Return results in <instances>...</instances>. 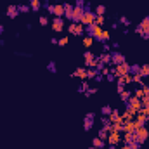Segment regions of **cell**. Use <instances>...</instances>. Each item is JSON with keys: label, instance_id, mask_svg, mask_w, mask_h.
Segmentation results:
<instances>
[{"label": "cell", "instance_id": "cell-1", "mask_svg": "<svg viewBox=\"0 0 149 149\" xmlns=\"http://www.w3.org/2000/svg\"><path fill=\"white\" fill-rule=\"evenodd\" d=\"M68 31L74 35V37H80V35H83L85 33V26L81 24V23H71L70 26H68Z\"/></svg>", "mask_w": 149, "mask_h": 149}, {"label": "cell", "instance_id": "cell-2", "mask_svg": "<svg viewBox=\"0 0 149 149\" xmlns=\"http://www.w3.org/2000/svg\"><path fill=\"white\" fill-rule=\"evenodd\" d=\"M128 66H130V64L121 63V64H118V66H114V68H113L111 73L116 74V78H121V76H125V74L128 73Z\"/></svg>", "mask_w": 149, "mask_h": 149}, {"label": "cell", "instance_id": "cell-3", "mask_svg": "<svg viewBox=\"0 0 149 149\" xmlns=\"http://www.w3.org/2000/svg\"><path fill=\"white\" fill-rule=\"evenodd\" d=\"M94 118H95V114L92 111H88L85 114V118H83V130H85V132H90V130H92V127H94Z\"/></svg>", "mask_w": 149, "mask_h": 149}, {"label": "cell", "instance_id": "cell-4", "mask_svg": "<svg viewBox=\"0 0 149 149\" xmlns=\"http://www.w3.org/2000/svg\"><path fill=\"white\" fill-rule=\"evenodd\" d=\"M125 106H128V108H132L135 113H139V109L142 108V102H141V99L139 97H135V95H132L127 102H125Z\"/></svg>", "mask_w": 149, "mask_h": 149}, {"label": "cell", "instance_id": "cell-5", "mask_svg": "<svg viewBox=\"0 0 149 149\" xmlns=\"http://www.w3.org/2000/svg\"><path fill=\"white\" fill-rule=\"evenodd\" d=\"M135 137H137V142L144 144V141L149 137V130L146 128V127H139V128H135Z\"/></svg>", "mask_w": 149, "mask_h": 149}, {"label": "cell", "instance_id": "cell-6", "mask_svg": "<svg viewBox=\"0 0 149 149\" xmlns=\"http://www.w3.org/2000/svg\"><path fill=\"white\" fill-rule=\"evenodd\" d=\"M95 21V12H92V10H85V14H83V17H81V24L83 26H88V24H92Z\"/></svg>", "mask_w": 149, "mask_h": 149}, {"label": "cell", "instance_id": "cell-7", "mask_svg": "<svg viewBox=\"0 0 149 149\" xmlns=\"http://www.w3.org/2000/svg\"><path fill=\"white\" fill-rule=\"evenodd\" d=\"M111 63L114 64V66H118V64H121V63H127V59H125V56H123L121 52L113 50L111 52Z\"/></svg>", "mask_w": 149, "mask_h": 149}, {"label": "cell", "instance_id": "cell-8", "mask_svg": "<svg viewBox=\"0 0 149 149\" xmlns=\"http://www.w3.org/2000/svg\"><path fill=\"white\" fill-rule=\"evenodd\" d=\"M52 30H54L56 33H61V31L64 30V19H63V17H54V19H52Z\"/></svg>", "mask_w": 149, "mask_h": 149}, {"label": "cell", "instance_id": "cell-9", "mask_svg": "<svg viewBox=\"0 0 149 149\" xmlns=\"http://www.w3.org/2000/svg\"><path fill=\"white\" fill-rule=\"evenodd\" d=\"M101 30H102V28H101V26H97L95 23H92V24H88V26H85V33H87L88 37H92V38L95 37V35H97V33H99Z\"/></svg>", "mask_w": 149, "mask_h": 149}, {"label": "cell", "instance_id": "cell-10", "mask_svg": "<svg viewBox=\"0 0 149 149\" xmlns=\"http://www.w3.org/2000/svg\"><path fill=\"white\" fill-rule=\"evenodd\" d=\"M108 144H111V146H118L120 142H121V137H120V132H109V135H108Z\"/></svg>", "mask_w": 149, "mask_h": 149}, {"label": "cell", "instance_id": "cell-11", "mask_svg": "<svg viewBox=\"0 0 149 149\" xmlns=\"http://www.w3.org/2000/svg\"><path fill=\"white\" fill-rule=\"evenodd\" d=\"M17 14H19V9H17V5H9V7H7V17H10V19H16V17H17Z\"/></svg>", "mask_w": 149, "mask_h": 149}, {"label": "cell", "instance_id": "cell-12", "mask_svg": "<svg viewBox=\"0 0 149 149\" xmlns=\"http://www.w3.org/2000/svg\"><path fill=\"white\" fill-rule=\"evenodd\" d=\"M64 5V17H68V19H71L73 21V9L74 5H71V3H63Z\"/></svg>", "mask_w": 149, "mask_h": 149}, {"label": "cell", "instance_id": "cell-13", "mask_svg": "<svg viewBox=\"0 0 149 149\" xmlns=\"http://www.w3.org/2000/svg\"><path fill=\"white\" fill-rule=\"evenodd\" d=\"M94 40H97V42H104V43H106V42L109 40V33H108V31H104V30H101V31L94 37Z\"/></svg>", "mask_w": 149, "mask_h": 149}, {"label": "cell", "instance_id": "cell-14", "mask_svg": "<svg viewBox=\"0 0 149 149\" xmlns=\"http://www.w3.org/2000/svg\"><path fill=\"white\" fill-rule=\"evenodd\" d=\"M54 17H63L64 16V5H61V3H57V5H54V14H52Z\"/></svg>", "mask_w": 149, "mask_h": 149}, {"label": "cell", "instance_id": "cell-15", "mask_svg": "<svg viewBox=\"0 0 149 149\" xmlns=\"http://www.w3.org/2000/svg\"><path fill=\"white\" fill-rule=\"evenodd\" d=\"M135 121H123V132H135Z\"/></svg>", "mask_w": 149, "mask_h": 149}, {"label": "cell", "instance_id": "cell-16", "mask_svg": "<svg viewBox=\"0 0 149 149\" xmlns=\"http://www.w3.org/2000/svg\"><path fill=\"white\" fill-rule=\"evenodd\" d=\"M104 146H106V144H104V141H102L101 137H94V139H92V148H95V149H102Z\"/></svg>", "mask_w": 149, "mask_h": 149}, {"label": "cell", "instance_id": "cell-17", "mask_svg": "<svg viewBox=\"0 0 149 149\" xmlns=\"http://www.w3.org/2000/svg\"><path fill=\"white\" fill-rule=\"evenodd\" d=\"M139 28H141V31H144V33H149V16H146V17L141 21Z\"/></svg>", "mask_w": 149, "mask_h": 149}, {"label": "cell", "instance_id": "cell-18", "mask_svg": "<svg viewBox=\"0 0 149 149\" xmlns=\"http://www.w3.org/2000/svg\"><path fill=\"white\" fill-rule=\"evenodd\" d=\"M71 76H73V78L78 76V78H83V80H85V78H87V68H78V70H74Z\"/></svg>", "mask_w": 149, "mask_h": 149}, {"label": "cell", "instance_id": "cell-19", "mask_svg": "<svg viewBox=\"0 0 149 149\" xmlns=\"http://www.w3.org/2000/svg\"><path fill=\"white\" fill-rule=\"evenodd\" d=\"M125 87H127L125 80H123V78H116V90H118V94L125 92Z\"/></svg>", "mask_w": 149, "mask_h": 149}, {"label": "cell", "instance_id": "cell-20", "mask_svg": "<svg viewBox=\"0 0 149 149\" xmlns=\"http://www.w3.org/2000/svg\"><path fill=\"white\" fill-rule=\"evenodd\" d=\"M146 123H148V116H144V114H137V121H135V125H137V128L139 127H146Z\"/></svg>", "mask_w": 149, "mask_h": 149}, {"label": "cell", "instance_id": "cell-21", "mask_svg": "<svg viewBox=\"0 0 149 149\" xmlns=\"http://www.w3.org/2000/svg\"><path fill=\"white\" fill-rule=\"evenodd\" d=\"M99 63H101V64H104V66H106V64H109V63H111V54H106V52H104V54H101V56H99Z\"/></svg>", "mask_w": 149, "mask_h": 149}, {"label": "cell", "instance_id": "cell-22", "mask_svg": "<svg viewBox=\"0 0 149 149\" xmlns=\"http://www.w3.org/2000/svg\"><path fill=\"white\" fill-rule=\"evenodd\" d=\"M123 141H125V144L137 141V137H135V132H127V134H125V137H123Z\"/></svg>", "mask_w": 149, "mask_h": 149}, {"label": "cell", "instance_id": "cell-23", "mask_svg": "<svg viewBox=\"0 0 149 149\" xmlns=\"http://www.w3.org/2000/svg\"><path fill=\"white\" fill-rule=\"evenodd\" d=\"M40 7H42V2H40V0H30V9H31L33 12L40 10Z\"/></svg>", "mask_w": 149, "mask_h": 149}, {"label": "cell", "instance_id": "cell-24", "mask_svg": "<svg viewBox=\"0 0 149 149\" xmlns=\"http://www.w3.org/2000/svg\"><path fill=\"white\" fill-rule=\"evenodd\" d=\"M139 76H141V78H146V76H149V64H141Z\"/></svg>", "mask_w": 149, "mask_h": 149}, {"label": "cell", "instance_id": "cell-25", "mask_svg": "<svg viewBox=\"0 0 149 149\" xmlns=\"http://www.w3.org/2000/svg\"><path fill=\"white\" fill-rule=\"evenodd\" d=\"M99 74V71L95 70V68H87V78L88 80H92V78H95Z\"/></svg>", "mask_w": 149, "mask_h": 149}, {"label": "cell", "instance_id": "cell-26", "mask_svg": "<svg viewBox=\"0 0 149 149\" xmlns=\"http://www.w3.org/2000/svg\"><path fill=\"white\" fill-rule=\"evenodd\" d=\"M141 71V64H132V66H128V73L130 74H139Z\"/></svg>", "mask_w": 149, "mask_h": 149}, {"label": "cell", "instance_id": "cell-27", "mask_svg": "<svg viewBox=\"0 0 149 149\" xmlns=\"http://www.w3.org/2000/svg\"><path fill=\"white\" fill-rule=\"evenodd\" d=\"M111 132H123V123H120V121L113 123L111 125Z\"/></svg>", "mask_w": 149, "mask_h": 149}, {"label": "cell", "instance_id": "cell-28", "mask_svg": "<svg viewBox=\"0 0 149 149\" xmlns=\"http://www.w3.org/2000/svg\"><path fill=\"white\" fill-rule=\"evenodd\" d=\"M123 149H141V142H137V141L128 142V144H125V148Z\"/></svg>", "mask_w": 149, "mask_h": 149}, {"label": "cell", "instance_id": "cell-29", "mask_svg": "<svg viewBox=\"0 0 149 149\" xmlns=\"http://www.w3.org/2000/svg\"><path fill=\"white\" fill-rule=\"evenodd\" d=\"M94 12H95V16H104L106 14V5H97Z\"/></svg>", "mask_w": 149, "mask_h": 149}, {"label": "cell", "instance_id": "cell-30", "mask_svg": "<svg viewBox=\"0 0 149 149\" xmlns=\"http://www.w3.org/2000/svg\"><path fill=\"white\" fill-rule=\"evenodd\" d=\"M111 111H113V108L109 106V104H106V106H102V108H101L102 116H109V114H111Z\"/></svg>", "mask_w": 149, "mask_h": 149}, {"label": "cell", "instance_id": "cell-31", "mask_svg": "<svg viewBox=\"0 0 149 149\" xmlns=\"http://www.w3.org/2000/svg\"><path fill=\"white\" fill-rule=\"evenodd\" d=\"M120 97H121V101H123V102H127V101L132 97V92H130V90H125V92H121V94H120Z\"/></svg>", "mask_w": 149, "mask_h": 149}, {"label": "cell", "instance_id": "cell-32", "mask_svg": "<svg viewBox=\"0 0 149 149\" xmlns=\"http://www.w3.org/2000/svg\"><path fill=\"white\" fill-rule=\"evenodd\" d=\"M108 135H109V132H108V130H106L104 127H102V128L99 130V134H97V137H101L102 141H106V139H108Z\"/></svg>", "mask_w": 149, "mask_h": 149}, {"label": "cell", "instance_id": "cell-33", "mask_svg": "<svg viewBox=\"0 0 149 149\" xmlns=\"http://www.w3.org/2000/svg\"><path fill=\"white\" fill-rule=\"evenodd\" d=\"M68 42H70V38H68V37L57 38V45H59V47H64V45H68Z\"/></svg>", "mask_w": 149, "mask_h": 149}, {"label": "cell", "instance_id": "cell-34", "mask_svg": "<svg viewBox=\"0 0 149 149\" xmlns=\"http://www.w3.org/2000/svg\"><path fill=\"white\" fill-rule=\"evenodd\" d=\"M92 43H94V38H92V37H88V35H87V37H83V45H85V47H90Z\"/></svg>", "mask_w": 149, "mask_h": 149}, {"label": "cell", "instance_id": "cell-35", "mask_svg": "<svg viewBox=\"0 0 149 149\" xmlns=\"http://www.w3.org/2000/svg\"><path fill=\"white\" fill-rule=\"evenodd\" d=\"M104 21H106V17H104V16H95V21H94V23H95L97 26H102V24H104Z\"/></svg>", "mask_w": 149, "mask_h": 149}, {"label": "cell", "instance_id": "cell-36", "mask_svg": "<svg viewBox=\"0 0 149 149\" xmlns=\"http://www.w3.org/2000/svg\"><path fill=\"white\" fill-rule=\"evenodd\" d=\"M87 90H88V83H87V81L83 80V83H81V85L78 87V92H81V94H85Z\"/></svg>", "mask_w": 149, "mask_h": 149}, {"label": "cell", "instance_id": "cell-37", "mask_svg": "<svg viewBox=\"0 0 149 149\" xmlns=\"http://www.w3.org/2000/svg\"><path fill=\"white\" fill-rule=\"evenodd\" d=\"M38 23H40V26H47V24H49L47 16H40V17H38Z\"/></svg>", "mask_w": 149, "mask_h": 149}, {"label": "cell", "instance_id": "cell-38", "mask_svg": "<svg viewBox=\"0 0 149 149\" xmlns=\"http://www.w3.org/2000/svg\"><path fill=\"white\" fill-rule=\"evenodd\" d=\"M47 70H49L50 73H56V71H57V68H56V63H54V61H50V63L47 64Z\"/></svg>", "mask_w": 149, "mask_h": 149}, {"label": "cell", "instance_id": "cell-39", "mask_svg": "<svg viewBox=\"0 0 149 149\" xmlns=\"http://www.w3.org/2000/svg\"><path fill=\"white\" fill-rule=\"evenodd\" d=\"M17 9H19V12H24V14H26V12H30V10H31V9H30V5H21V3H19V5H17Z\"/></svg>", "mask_w": 149, "mask_h": 149}, {"label": "cell", "instance_id": "cell-40", "mask_svg": "<svg viewBox=\"0 0 149 149\" xmlns=\"http://www.w3.org/2000/svg\"><path fill=\"white\" fill-rule=\"evenodd\" d=\"M120 23H121L123 26H130V19H128V17H125V16H121V17H120Z\"/></svg>", "mask_w": 149, "mask_h": 149}, {"label": "cell", "instance_id": "cell-41", "mask_svg": "<svg viewBox=\"0 0 149 149\" xmlns=\"http://www.w3.org/2000/svg\"><path fill=\"white\" fill-rule=\"evenodd\" d=\"M141 102H142L144 108H149V95H144V97L141 99Z\"/></svg>", "mask_w": 149, "mask_h": 149}, {"label": "cell", "instance_id": "cell-42", "mask_svg": "<svg viewBox=\"0 0 149 149\" xmlns=\"http://www.w3.org/2000/svg\"><path fill=\"white\" fill-rule=\"evenodd\" d=\"M106 80L108 81H116V74H113L111 70H109V74H106Z\"/></svg>", "mask_w": 149, "mask_h": 149}, {"label": "cell", "instance_id": "cell-43", "mask_svg": "<svg viewBox=\"0 0 149 149\" xmlns=\"http://www.w3.org/2000/svg\"><path fill=\"white\" fill-rule=\"evenodd\" d=\"M102 47H104V52H106V54H111V45H109L108 42H106V43H104Z\"/></svg>", "mask_w": 149, "mask_h": 149}, {"label": "cell", "instance_id": "cell-44", "mask_svg": "<svg viewBox=\"0 0 149 149\" xmlns=\"http://www.w3.org/2000/svg\"><path fill=\"white\" fill-rule=\"evenodd\" d=\"M94 94H97V88H90L88 87V90L85 92V95H94Z\"/></svg>", "mask_w": 149, "mask_h": 149}, {"label": "cell", "instance_id": "cell-45", "mask_svg": "<svg viewBox=\"0 0 149 149\" xmlns=\"http://www.w3.org/2000/svg\"><path fill=\"white\" fill-rule=\"evenodd\" d=\"M74 3H76V7H85L87 0H74Z\"/></svg>", "mask_w": 149, "mask_h": 149}, {"label": "cell", "instance_id": "cell-46", "mask_svg": "<svg viewBox=\"0 0 149 149\" xmlns=\"http://www.w3.org/2000/svg\"><path fill=\"white\" fill-rule=\"evenodd\" d=\"M139 37L142 38V40H149V33H144V31H141V33H139Z\"/></svg>", "mask_w": 149, "mask_h": 149}, {"label": "cell", "instance_id": "cell-47", "mask_svg": "<svg viewBox=\"0 0 149 149\" xmlns=\"http://www.w3.org/2000/svg\"><path fill=\"white\" fill-rule=\"evenodd\" d=\"M102 78H104V76H102V74H97V76H95V78H94V80H95V81H102Z\"/></svg>", "mask_w": 149, "mask_h": 149}, {"label": "cell", "instance_id": "cell-48", "mask_svg": "<svg viewBox=\"0 0 149 149\" xmlns=\"http://www.w3.org/2000/svg\"><path fill=\"white\" fill-rule=\"evenodd\" d=\"M118 47H120V43H118V42H114V43L111 45V49H114V50H118Z\"/></svg>", "mask_w": 149, "mask_h": 149}, {"label": "cell", "instance_id": "cell-49", "mask_svg": "<svg viewBox=\"0 0 149 149\" xmlns=\"http://www.w3.org/2000/svg\"><path fill=\"white\" fill-rule=\"evenodd\" d=\"M3 31H5V28H3V24H0V35H2Z\"/></svg>", "mask_w": 149, "mask_h": 149}, {"label": "cell", "instance_id": "cell-50", "mask_svg": "<svg viewBox=\"0 0 149 149\" xmlns=\"http://www.w3.org/2000/svg\"><path fill=\"white\" fill-rule=\"evenodd\" d=\"M108 149H116V146H111V144H109V148Z\"/></svg>", "mask_w": 149, "mask_h": 149}, {"label": "cell", "instance_id": "cell-51", "mask_svg": "<svg viewBox=\"0 0 149 149\" xmlns=\"http://www.w3.org/2000/svg\"><path fill=\"white\" fill-rule=\"evenodd\" d=\"M146 95H149V88H148V94H146Z\"/></svg>", "mask_w": 149, "mask_h": 149}, {"label": "cell", "instance_id": "cell-52", "mask_svg": "<svg viewBox=\"0 0 149 149\" xmlns=\"http://www.w3.org/2000/svg\"><path fill=\"white\" fill-rule=\"evenodd\" d=\"M88 149H95V148H88Z\"/></svg>", "mask_w": 149, "mask_h": 149}]
</instances>
